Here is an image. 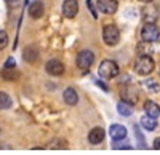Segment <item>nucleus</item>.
Returning a JSON list of instances; mask_svg holds the SVG:
<instances>
[{
  "label": "nucleus",
  "instance_id": "obj_1",
  "mask_svg": "<svg viewBox=\"0 0 160 155\" xmlns=\"http://www.w3.org/2000/svg\"><path fill=\"white\" fill-rule=\"evenodd\" d=\"M98 74L101 79H114V77L118 75V66L111 61V59H106L99 64V69H98Z\"/></svg>",
  "mask_w": 160,
  "mask_h": 155
},
{
  "label": "nucleus",
  "instance_id": "obj_2",
  "mask_svg": "<svg viewBox=\"0 0 160 155\" xmlns=\"http://www.w3.org/2000/svg\"><path fill=\"white\" fill-rule=\"evenodd\" d=\"M155 67V62L151 56H139L138 61L135 62V70L139 75H149Z\"/></svg>",
  "mask_w": 160,
  "mask_h": 155
},
{
  "label": "nucleus",
  "instance_id": "obj_3",
  "mask_svg": "<svg viewBox=\"0 0 160 155\" xmlns=\"http://www.w3.org/2000/svg\"><path fill=\"white\" fill-rule=\"evenodd\" d=\"M141 38H142V42H149V43L157 42L158 38H160V31H158V27H157L154 22L144 24L142 29H141Z\"/></svg>",
  "mask_w": 160,
  "mask_h": 155
},
{
  "label": "nucleus",
  "instance_id": "obj_4",
  "mask_svg": "<svg viewBox=\"0 0 160 155\" xmlns=\"http://www.w3.org/2000/svg\"><path fill=\"white\" fill-rule=\"evenodd\" d=\"M102 40L106 45H109V46H114L118 43L120 40V32L117 29V26L114 24H109V26H106V27L102 29Z\"/></svg>",
  "mask_w": 160,
  "mask_h": 155
},
{
  "label": "nucleus",
  "instance_id": "obj_5",
  "mask_svg": "<svg viewBox=\"0 0 160 155\" xmlns=\"http://www.w3.org/2000/svg\"><path fill=\"white\" fill-rule=\"evenodd\" d=\"M95 62V55L90 50H82L77 55V67L82 70H88L91 67V64Z\"/></svg>",
  "mask_w": 160,
  "mask_h": 155
},
{
  "label": "nucleus",
  "instance_id": "obj_6",
  "mask_svg": "<svg viewBox=\"0 0 160 155\" xmlns=\"http://www.w3.org/2000/svg\"><path fill=\"white\" fill-rule=\"evenodd\" d=\"M96 7L104 15H114L118 8V3H117V0H98Z\"/></svg>",
  "mask_w": 160,
  "mask_h": 155
},
{
  "label": "nucleus",
  "instance_id": "obj_7",
  "mask_svg": "<svg viewBox=\"0 0 160 155\" xmlns=\"http://www.w3.org/2000/svg\"><path fill=\"white\" fill-rule=\"evenodd\" d=\"M78 13V2L77 0H64L62 3V15L66 18H74Z\"/></svg>",
  "mask_w": 160,
  "mask_h": 155
},
{
  "label": "nucleus",
  "instance_id": "obj_8",
  "mask_svg": "<svg viewBox=\"0 0 160 155\" xmlns=\"http://www.w3.org/2000/svg\"><path fill=\"white\" fill-rule=\"evenodd\" d=\"M109 134H111L112 141L118 143V141H122V139L127 138V128H125L123 125L114 123V125H111V128H109Z\"/></svg>",
  "mask_w": 160,
  "mask_h": 155
},
{
  "label": "nucleus",
  "instance_id": "obj_9",
  "mask_svg": "<svg viewBox=\"0 0 160 155\" xmlns=\"http://www.w3.org/2000/svg\"><path fill=\"white\" fill-rule=\"evenodd\" d=\"M45 70H47L50 75H55V77L62 75V74H64V64H62L61 61H58V59H51V61L47 62Z\"/></svg>",
  "mask_w": 160,
  "mask_h": 155
},
{
  "label": "nucleus",
  "instance_id": "obj_10",
  "mask_svg": "<svg viewBox=\"0 0 160 155\" xmlns=\"http://www.w3.org/2000/svg\"><path fill=\"white\" fill-rule=\"evenodd\" d=\"M22 58H24V61H28V62H31V64L37 62V61H38V50H37V46H35V45L26 46L24 51H22Z\"/></svg>",
  "mask_w": 160,
  "mask_h": 155
},
{
  "label": "nucleus",
  "instance_id": "obj_11",
  "mask_svg": "<svg viewBox=\"0 0 160 155\" xmlns=\"http://www.w3.org/2000/svg\"><path fill=\"white\" fill-rule=\"evenodd\" d=\"M144 112H146V115H149V117L157 119V117H160V106L154 101H146L144 102Z\"/></svg>",
  "mask_w": 160,
  "mask_h": 155
},
{
  "label": "nucleus",
  "instance_id": "obj_12",
  "mask_svg": "<svg viewBox=\"0 0 160 155\" xmlns=\"http://www.w3.org/2000/svg\"><path fill=\"white\" fill-rule=\"evenodd\" d=\"M43 11H45L43 3H42V2H38V0L32 2V3H31V7H29V15H31L34 19L42 18V16H43Z\"/></svg>",
  "mask_w": 160,
  "mask_h": 155
},
{
  "label": "nucleus",
  "instance_id": "obj_13",
  "mask_svg": "<svg viewBox=\"0 0 160 155\" xmlns=\"http://www.w3.org/2000/svg\"><path fill=\"white\" fill-rule=\"evenodd\" d=\"M102 139H104V130L99 128V126L93 128V130L88 133V141L91 144H99V143H102Z\"/></svg>",
  "mask_w": 160,
  "mask_h": 155
},
{
  "label": "nucleus",
  "instance_id": "obj_14",
  "mask_svg": "<svg viewBox=\"0 0 160 155\" xmlns=\"http://www.w3.org/2000/svg\"><path fill=\"white\" fill-rule=\"evenodd\" d=\"M62 98L66 101V104H69V106H75L78 102V94H77V91L74 88H66Z\"/></svg>",
  "mask_w": 160,
  "mask_h": 155
},
{
  "label": "nucleus",
  "instance_id": "obj_15",
  "mask_svg": "<svg viewBox=\"0 0 160 155\" xmlns=\"http://www.w3.org/2000/svg\"><path fill=\"white\" fill-rule=\"evenodd\" d=\"M142 19L146 21V24H148V22H154V24H155V19H157V10L152 8V7H146V8H142Z\"/></svg>",
  "mask_w": 160,
  "mask_h": 155
},
{
  "label": "nucleus",
  "instance_id": "obj_16",
  "mask_svg": "<svg viewBox=\"0 0 160 155\" xmlns=\"http://www.w3.org/2000/svg\"><path fill=\"white\" fill-rule=\"evenodd\" d=\"M141 126L144 128V130H148V131H152L157 128V120L149 117V115H144V117L141 119Z\"/></svg>",
  "mask_w": 160,
  "mask_h": 155
},
{
  "label": "nucleus",
  "instance_id": "obj_17",
  "mask_svg": "<svg viewBox=\"0 0 160 155\" xmlns=\"http://www.w3.org/2000/svg\"><path fill=\"white\" fill-rule=\"evenodd\" d=\"M117 110H118V114H120V115H123V117H130V115L133 114L131 104H130V102H125V101L118 102V106H117Z\"/></svg>",
  "mask_w": 160,
  "mask_h": 155
},
{
  "label": "nucleus",
  "instance_id": "obj_18",
  "mask_svg": "<svg viewBox=\"0 0 160 155\" xmlns=\"http://www.w3.org/2000/svg\"><path fill=\"white\" fill-rule=\"evenodd\" d=\"M2 77L5 80H8V82H15V80L19 79V72L16 69H3L2 70Z\"/></svg>",
  "mask_w": 160,
  "mask_h": 155
},
{
  "label": "nucleus",
  "instance_id": "obj_19",
  "mask_svg": "<svg viewBox=\"0 0 160 155\" xmlns=\"http://www.w3.org/2000/svg\"><path fill=\"white\" fill-rule=\"evenodd\" d=\"M11 107V98L5 91H0V109H10Z\"/></svg>",
  "mask_w": 160,
  "mask_h": 155
},
{
  "label": "nucleus",
  "instance_id": "obj_20",
  "mask_svg": "<svg viewBox=\"0 0 160 155\" xmlns=\"http://www.w3.org/2000/svg\"><path fill=\"white\" fill-rule=\"evenodd\" d=\"M144 86H146V90H148V91H151V93H157V91H160V85H158L155 80H146Z\"/></svg>",
  "mask_w": 160,
  "mask_h": 155
},
{
  "label": "nucleus",
  "instance_id": "obj_21",
  "mask_svg": "<svg viewBox=\"0 0 160 155\" xmlns=\"http://www.w3.org/2000/svg\"><path fill=\"white\" fill-rule=\"evenodd\" d=\"M138 50H139L141 56H151V53H152V46H151V43H148V46H146L144 43H141Z\"/></svg>",
  "mask_w": 160,
  "mask_h": 155
},
{
  "label": "nucleus",
  "instance_id": "obj_22",
  "mask_svg": "<svg viewBox=\"0 0 160 155\" xmlns=\"http://www.w3.org/2000/svg\"><path fill=\"white\" fill-rule=\"evenodd\" d=\"M7 43H8V35H7V32H5V31H0V50L5 48Z\"/></svg>",
  "mask_w": 160,
  "mask_h": 155
},
{
  "label": "nucleus",
  "instance_id": "obj_23",
  "mask_svg": "<svg viewBox=\"0 0 160 155\" xmlns=\"http://www.w3.org/2000/svg\"><path fill=\"white\" fill-rule=\"evenodd\" d=\"M3 69H15V59L13 58H8L7 62H5V67Z\"/></svg>",
  "mask_w": 160,
  "mask_h": 155
},
{
  "label": "nucleus",
  "instance_id": "obj_24",
  "mask_svg": "<svg viewBox=\"0 0 160 155\" xmlns=\"http://www.w3.org/2000/svg\"><path fill=\"white\" fill-rule=\"evenodd\" d=\"M87 5H88V8H90V11H91V15H93V16L96 18L98 15H96V10H95V7H93V3H91V0H87Z\"/></svg>",
  "mask_w": 160,
  "mask_h": 155
},
{
  "label": "nucleus",
  "instance_id": "obj_25",
  "mask_svg": "<svg viewBox=\"0 0 160 155\" xmlns=\"http://www.w3.org/2000/svg\"><path fill=\"white\" fill-rule=\"evenodd\" d=\"M114 149H131V146L128 143H125V144H115Z\"/></svg>",
  "mask_w": 160,
  "mask_h": 155
},
{
  "label": "nucleus",
  "instance_id": "obj_26",
  "mask_svg": "<svg viewBox=\"0 0 160 155\" xmlns=\"http://www.w3.org/2000/svg\"><path fill=\"white\" fill-rule=\"evenodd\" d=\"M19 2H21V0H7V3H8L10 7H16Z\"/></svg>",
  "mask_w": 160,
  "mask_h": 155
},
{
  "label": "nucleus",
  "instance_id": "obj_27",
  "mask_svg": "<svg viewBox=\"0 0 160 155\" xmlns=\"http://www.w3.org/2000/svg\"><path fill=\"white\" fill-rule=\"evenodd\" d=\"M154 149H157V150H160V138H157V139L154 141Z\"/></svg>",
  "mask_w": 160,
  "mask_h": 155
},
{
  "label": "nucleus",
  "instance_id": "obj_28",
  "mask_svg": "<svg viewBox=\"0 0 160 155\" xmlns=\"http://www.w3.org/2000/svg\"><path fill=\"white\" fill-rule=\"evenodd\" d=\"M96 85H98V86H101V88H102V90H104V91H108V90H109V88H108V86H106V85H104V83H102V82H99V80H98V82H96Z\"/></svg>",
  "mask_w": 160,
  "mask_h": 155
},
{
  "label": "nucleus",
  "instance_id": "obj_29",
  "mask_svg": "<svg viewBox=\"0 0 160 155\" xmlns=\"http://www.w3.org/2000/svg\"><path fill=\"white\" fill-rule=\"evenodd\" d=\"M141 2H144V3H151L152 0H141Z\"/></svg>",
  "mask_w": 160,
  "mask_h": 155
}]
</instances>
